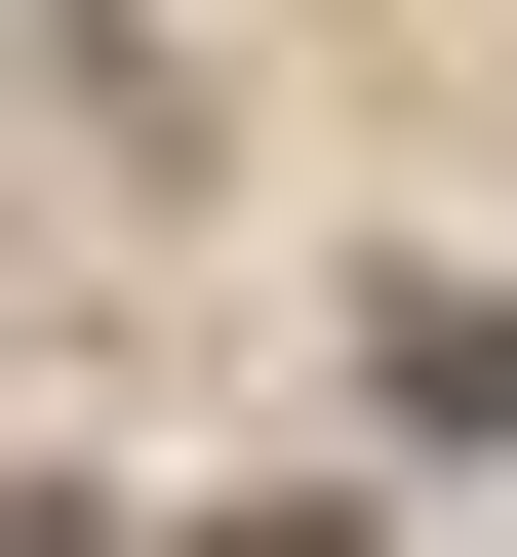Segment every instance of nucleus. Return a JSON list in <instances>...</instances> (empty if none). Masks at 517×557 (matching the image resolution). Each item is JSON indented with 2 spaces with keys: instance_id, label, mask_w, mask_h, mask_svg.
<instances>
[{
  "instance_id": "1",
  "label": "nucleus",
  "mask_w": 517,
  "mask_h": 557,
  "mask_svg": "<svg viewBox=\"0 0 517 557\" xmlns=\"http://www.w3.org/2000/svg\"><path fill=\"white\" fill-rule=\"evenodd\" d=\"M398 398H438V438H517V319H398Z\"/></svg>"
}]
</instances>
